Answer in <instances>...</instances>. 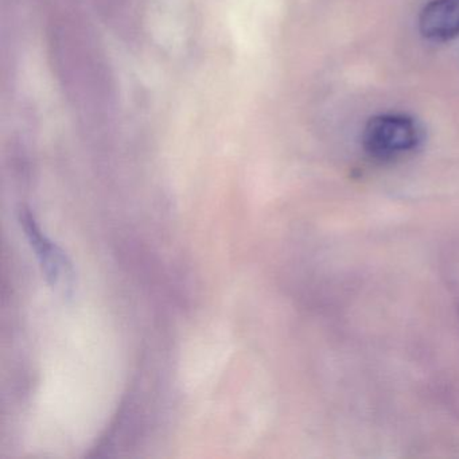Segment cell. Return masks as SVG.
<instances>
[{"label": "cell", "mask_w": 459, "mask_h": 459, "mask_svg": "<svg viewBox=\"0 0 459 459\" xmlns=\"http://www.w3.org/2000/svg\"><path fill=\"white\" fill-rule=\"evenodd\" d=\"M20 222L21 227L25 230L31 248L36 252L42 273L50 286L56 287L60 283L69 284L66 279L72 278V267L63 249L41 232L36 219L29 209H21Z\"/></svg>", "instance_id": "obj_2"}, {"label": "cell", "mask_w": 459, "mask_h": 459, "mask_svg": "<svg viewBox=\"0 0 459 459\" xmlns=\"http://www.w3.org/2000/svg\"><path fill=\"white\" fill-rule=\"evenodd\" d=\"M426 130L407 114L376 115L362 131L361 144L368 157L377 162H394L421 149Z\"/></svg>", "instance_id": "obj_1"}, {"label": "cell", "mask_w": 459, "mask_h": 459, "mask_svg": "<svg viewBox=\"0 0 459 459\" xmlns=\"http://www.w3.org/2000/svg\"><path fill=\"white\" fill-rule=\"evenodd\" d=\"M419 31L429 41L446 42L459 36V0H431L419 15Z\"/></svg>", "instance_id": "obj_3"}]
</instances>
